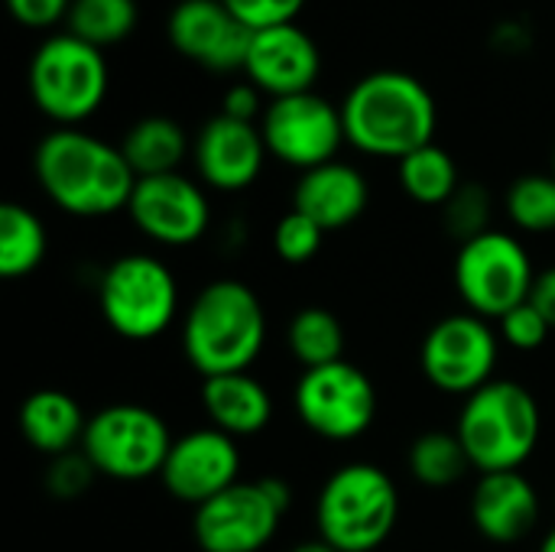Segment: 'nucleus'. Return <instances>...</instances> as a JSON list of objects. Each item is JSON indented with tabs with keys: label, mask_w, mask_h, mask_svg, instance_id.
Wrapping results in <instances>:
<instances>
[{
	"label": "nucleus",
	"mask_w": 555,
	"mask_h": 552,
	"mask_svg": "<svg viewBox=\"0 0 555 552\" xmlns=\"http://www.w3.org/2000/svg\"><path fill=\"white\" fill-rule=\"evenodd\" d=\"M33 172L42 195L75 218H107L130 205L137 172L120 146L78 127H55L33 156Z\"/></svg>",
	"instance_id": "1"
},
{
	"label": "nucleus",
	"mask_w": 555,
	"mask_h": 552,
	"mask_svg": "<svg viewBox=\"0 0 555 552\" xmlns=\"http://www.w3.org/2000/svg\"><path fill=\"white\" fill-rule=\"evenodd\" d=\"M436 101L429 88L406 72L380 68L364 75L341 101L345 140L377 159H403L436 137Z\"/></svg>",
	"instance_id": "2"
},
{
	"label": "nucleus",
	"mask_w": 555,
	"mask_h": 552,
	"mask_svg": "<svg viewBox=\"0 0 555 552\" xmlns=\"http://www.w3.org/2000/svg\"><path fill=\"white\" fill-rule=\"evenodd\" d=\"M263 345V303L241 280H211L195 293L182 316V351L202 381L250 371Z\"/></svg>",
	"instance_id": "3"
},
{
	"label": "nucleus",
	"mask_w": 555,
	"mask_h": 552,
	"mask_svg": "<svg viewBox=\"0 0 555 552\" xmlns=\"http://www.w3.org/2000/svg\"><path fill=\"white\" fill-rule=\"evenodd\" d=\"M455 433L472 468H478L481 475L520 472L537 452L543 433L540 403L524 384L494 377L491 384L465 397Z\"/></svg>",
	"instance_id": "4"
},
{
	"label": "nucleus",
	"mask_w": 555,
	"mask_h": 552,
	"mask_svg": "<svg viewBox=\"0 0 555 552\" xmlns=\"http://www.w3.org/2000/svg\"><path fill=\"white\" fill-rule=\"evenodd\" d=\"M397 517V482L371 462H351L332 472L315 501L319 540L338 552H374L384 547Z\"/></svg>",
	"instance_id": "5"
},
{
	"label": "nucleus",
	"mask_w": 555,
	"mask_h": 552,
	"mask_svg": "<svg viewBox=\"0 0 555 552\" xmlns=\"http://www.w3.org/2000/svg\"><path fill=\"white\" fill-rule=\"evenodd\" d=\"M111 88L107 59L101 49L72 33L49 36L29 62L33 104L59 127H78L104 104Z\"/></svg>",
	"instance_id": "6"
},
{
	"label": "nucleus",
	"mask_w": 555,
	"mask_h": 552,
	"mask_svg": "<svg viewBox=\"0 0 555 552\" xmlns=\"http://www.w3.org/2000/svg\"><path fill=\"white\" fill-rule=\"evenodd\" d=\"M98 306L111 332L127 342L159 338L179 316V283L153 254H124L98 283Z\"/></svg>",
	"instance_id": "7"
},
{
	"label": "nucleus",
	"mask_w": 555,
	"mask_h": 552,
	"mask_svg": "<svg viewBox=\"0 0 555 552\" xmlns=\"http://www.w3.org/2000/svg\"><path fill=\"white\" fill-rule=\"evenodd\" d=\"M452 277L468 312L498 322L501 316L530 299L537 270L520 238L491 228L459 244Z\"/></svg>",
	"instance_id": "8"
},
{
	"label": "nucleus",
	"mask_w": 555,
	"mask_h": 552,
	"mask_svg": "<svg viewBox=\"0 0 555 552\" xmlns=\"http://www.w3.org/2000/svg\"><path fill=\"white\" fill-rule=\"evenodd\" d=\"M172 433L159 413L140 403H111L88 416L81 452L98 475L114 482H146L163 472Z\"/></svg>",
	"instance_id": "9"
},
{
	"label": "nucleus",
	"mask_w": 555,
	"mask_h": 552,
	"mask_svg": "<svg viewBox=\"0 0 555 552\" xmlns=\"http://www.w3.org/2000/svg\"><path fill=\"white\" fill-rule=\"evenodd\" d=\"M293 504L283 478L237 482L218 498L195 508L192 537L202 552H260Z\"/></svg>",
	"instance_id": "10"
},
{
	"label": "nucleus",
	"mask_w": 555,
	"mask_h": 552,
	"mask_svg": "<svg viewBox=\"0 0 555 552\" xmlns=\"http://www.w3.org/2000/svg\"><path fill=\"white\" fill-rule=\"evenodd\" d=\"M293 407L299 423L319 439L351 442L371 429L377 416V390L358 364L341 358L335 364L302 371Z\"/></svg>",
	"instance_id": "11"
},
{
	"label": "nucleus",
	"mask_w": 555,
	"mask_h": 552,
	"mask_svg": "<svg viewBox=\"0 0 555 552\" xmlns=\"http://www.w3.org/2000/svg\"><path fill=\"white\" fill-rule=\"evenodd\" d=\"M501 358V335L488 319L475 312H459L439 319L420 348V364L426 381L455 397H472L485 384L494 381V368Z\"/></svg>",
	"instance_id": "12"
},
{
	"label": "nucleus",
	"mask_w": 555,
	"mask_h": 552,
	"mask_svg": "<svg viewBox=\"0 0 555 552\" xmlns=\"http://www.w3.org/2000/svg\"><path fill=\"white\" fill-rule=\"evenodd\" d=\"M267 153L293 169H315L338 156L345 140L341 107L315 91L273 98L260 117Z\"/></svg>",
	"instance_id": "13"
},
{
	"label": "nucleus",
	"mask_w": 555,
	"mask_h": 552,
	"mask_svg": "<svg viewBox=\"0 0 555 552\" xmlns=\"http://www.w3.org/2000/svg\"><path fill=\"white\" fill-rule=\"evenodd\" d=\"M127 215L140 234L163 247H189L202 241L211 224L205 189L182 172L137 179Z\"/></svg>",
	"instance_id": "14"
},
{
	"label": "nucleus",
	"mask_w": 555,
	"mask_h": 552,
	"mask_svg": "<svg viewBox=\"0 0 555 552\" xmlns=\"http://www.w3.org/2000/svg\"><path fill=\"white\" fill-rule=\"evenodd\" d=\"M237 475H241L237 439H231L215 426H205L172 439L159 482L176 501L202 508L205 501L237 485L241 482Z\"/></svg>",
	"instance_id": "15"
},
{
	"label": "nucleus",
	"mask_w": 555,
	"mask_h": 552,
	"mask_svg": "<svg viewBox=\"0 0 555 552\" xmlns=\"http://www.w3.org/2000/svg\"><path fill=\"white\" fill-rule=\"evenodd\" d=\"M166 36L172 49L215 75L247 65L254 29L244 26L221 0H182L172 7Z\"/></svg>",
	"instance_id": "16"
},
{
	"label": "nucleus",
	"mask_w": 555,
	"mask_h": 552,
	"mask_svg": "<svg viewBox=\"0 0 555 552\" xmlns=\"http://www.w3.org/2000/svg\"><path fill=\"white\" fill-rule=\"evenodd\" d=\"M267 156L260 124H244L224 114H215L192 143L198 179L215 192H244L254 185Z\"/></svg>",
	"instance_id": "17"
},
{
	"label": "nucleus",
	"mask_w": 555,
	"mask_h": 552,
	"mask_svg": "<svg viewBox=\"0 0 555 552\" xmlns=\"http://www.w3.org/2000/svg\"><path fill=\"white\" fill-rule=\"evenodd\" d=\"M319 72H322L319 46L296 23H283V26L254 33L244 75L250 85H257L263 94H270V101L312 91V85L319 81Z\"/></svg>",
	"instance_id": "18"
},
{
	"label": "nucleus",
	"mask_w": 555,
	"mask_h": 552,
	"mask_svg": "<svg viewBox=\"0 0 555 552\" xmlns=\"http://www.w3.org/2000/svg\"><path fill=\"white\" fill-rule=\"evenodd\" d=\"M472 524L491 543H520L540 524V495L524 472H491L475 482Z\"/></svg>",
	"instance_id": "19"
},
{
	"label": "nucleus",
	"mask_w": 555,
	"mask_h": 552,
	"mask_svg": "<svg viewBox=\"0 0 555 552\" xmlns=\"http://www.w3.org/2000/svg\"><path fill=\"white\" fill-rule=\"evenodd\" d=\"M371 202V185L351 163L332 159L299 176L293 192V208L312 218L325 234L354 224Z\"/></svg>",
	"instance_id": "20"
},
{
	"label": "nucleus",
	"mask_w": 555,
	"mask_h": 552,
	"mask_svg": "<svg viewBox=\"0 0 555 552\" xmlns=\"http://www.w3.org/2000/svg\"><path fill=\"white\" fill-rule=\"evenodd\" d=\"M202 410L215 429L228 433L231 439H244L270 426L273 397L250 371L218 374L202 381Z\"/></svg>",
	"instance_id": "21"
},
{
	"label": "nucleus",
	"mask_w": 555,
	"mask_h": 552,
	"mask_svg": "<svg viewBox=\"0 0 555 552\" xmlns=\"http://www.w3.org/2000/svg\"><path fill=\"white\" fill-rule=\"evenodd\" d=\"M20 433L46 459L81 449L88 416L81 403L65 390H36L20 403Z\"/></svg>",
	"instance_id": "22"
},
{
	"label": "nucleus",
	"mask_w": 555,
	"mask_h": 552,
	"mask_svg": "<svg viewBox=\"0 0 555 552\" xmlns=\"http://www.w3.org/2000/svg\"><path fill=\"white\" fill-rule=\"evenodd\" d=\"M117 146H120L124 159L130 163V169L137 172V179L179 172L182 159L192 150L189 133L182 130V124L172 120V117H166V114L140 117L124 133V140Z\"/></svg>",
	"instance_id": "23"
},
{
	"label": "nucleus",
	"mask_w": 555,
	"mask_h": 552,
	"mask_svg": "<svg viewBox=\"0 0 555 552\" xmlns=\"http://www.w3.org/2000/svg\"><path fill=\"white\" fill-rule=\"evenodd\" d=\"M46 228L36 211L26 205H0V277L20 280L29 277L46 257Z\"/></svg>",
	"instance_id": "24"
},
{
	"label": "nucleus",
	"mask_w": 555,
	"mask_h": 552,
	"mask_svg": "<svg viewBox=\"0 0 555 552\" xmlns=\"http://www.w3.org/2000/svg\"><path fill=\"white\" fill-rule=\"evenodd\" d=\"M397 176H400V189L416 205H429V208H442L462 185L455 159L449 156V150L436 143L420 146L416 153L403 156L397 166Z\"/></svg>",
	"instance_id": "25"
},
{
	"label": "nucleus",
	"mask_w": 555,
	"mask_h": 552,
	"mask_svg": "<svg viewBox=\"0 0 555 552\" xmlns=\"http://www.w3.org/2000/svg\"><path fill=\"white\" fill-rule=\"evenodd\" d=\"M137 0H72L65 33L104 52L111 46H120L137 29Z\"/></svg>",
	"instance_id": "26"
},
{
	"label": "nucleus",
	"mask_w": 555,
	"mask_h": 552,
	"mask_svg": "<svg viewBox=\"0 0 555 552\" xmlns=\"http://www.w3.org/2000/svg\"><path fill=\"white\" fill-rule=\"evenodd\" d=\"M286 345L293 358L309 371V368H325L341 361L345 355V329L338 316L325 306H306L293 316L286 329Z\"/></svg>",
	"instance_id": "27"
},
{
	"label": "nucleus",
	"mask_w": 555,
	"mask_h": 552,
	"mask_svg": "<svg viewBox=\"0 0 555 552\" xmlns=\"http://www.w3.org/2000/svg\"><path fill=\"white\" fill-rule=\"evenodd\" d=\"M406 465L410 475L426 488H452L472 468L459 433H442V429L416 436L406 452Z\"/></svg>",
	"instance_id": "28"
},
{
	"label": "nucleus",
	"mask_w": 555,
	"mask_h": 552,
	"mask_svg": "<svg viewBox=\"0 0 555 552\" xmlns=\"http://www.w3.org/2000/svg\"><path fill=\"white\" fill-rule=\"evenodd\" d=\"M504 211L514 221V228L527 234L555 231V176L530 172L514 179L504 195Z\"/></svg>",
	"instance_id": "29"
},
{
	"label": "nucleus",
	"mask_w": 555,
	"mask_h": 552,
	"mask_svg": "<svg viewBox=\"0 0 555 552\" xmlns=\"http://www.w3.org/2000/svg\"><path fill=\"white\" fill-rule=\"evenodd\" d=\"M442 224L459 244L491 231V192L481 182H462L442 205Z\"/></svg>",
	"instance_id": "30"
},
{
	"label": "nucleus",
	"mask_w": 555,
	"mask_h": 552,
	"mask_svg": "<svg viewBox=\"0 0 555 552\" xmlns=\"http://www.w3.org/2000/svg\"><path fill=\"white\" fill-rule=\"evenodd\" d=\"M322 241H325V231L296 208L286 211L273 228V251L283 264H293V267L309 264L322 251Z\"/></svg>",
	"instance_id": "31"
},
{
	"label": "nucleus",
	"mask_w": 555,
	"mask_h": 552,
	"mask_svg": "<svg viewBox=\"0 0 555 552\" xmlns=\"http://www.w3.org/2000/svg\"><path fill=\"white\" fill-rule=\"evenodd\" d=\"M94 475H98V468L88 462V455L81 449H75V452H65V455L49 459L42 488L55 501H75V498H81L94 485Z\"/></svg>",
	"instance_id": "32"
},
{
	"label": "nucleus",
	"mask_w": 555,
	"mask_h": 552,
	"mask_svg": "<svg viewBox=\"0 0 555 552\" xmlns=\"http://www.w3.org/2000/svg\"><path fill=\"white\" fill-rule=\"evenodd\" d=\"M550 332H553V325L543 319V312L530 299L498 319L501 342L511 345V348H517V351H537V348H543L546 338H550Z\"/></svg>",
	"instance_id": "33"
},
{
	"label": "nucleus",
	"mask_w": 555,
	"mask_h": 552,
	"mask_svg": "<svg viewBox=\"0 0 555 552\" xmlns=\"http://www.w3.org/2000/svg\"><path fill=\"white\" fill-rule=\"evenodd\" d=\"M221 3L254 33L293 23L299 16V10L306 7V0H221Z\"/></svg>",
	"instance_id": "34"
},
{
	"label": "nucleus",
	"mask_w": 555,
	"mask_h": 552,
	"mask_svg": "<svg viewBox=\"0 0 555 552\" xmlns=\"http://www.w3.org/2000/svg\"><path fill=\"white\" fill-rule=\"evenodd\" d=\"M13 20L26 29H49L68 16L72 0H7Z\"/></svg>",
	"instance_id": "35"
},
{
	"label": "nucleus",
	"mask_w": 555,
	"mask_h": 552,
	"mask_svg": "<svg viewBox=\"0 0 555 552\" xmlns=\"http://www.w3.org/2000/svg\"><path fill=\"white\" fill-rule=\"evenodd\" d=\"M263 91L250 81H237L224 91V101H221V114L224 117H234V120H244V124H257V117H263Z\"/></svg>",
	"instance_id": "36"
},
{
	"label": "nucleus",
	"mask_w": 555,
	"mask_h": 552,
	"mask_svg": "<svg viewBox=\"0 0 555 552\" xmlns=\"http://www.w3.org/2000/svg\"><path fill=\"white\" fill-rule=\"evenodd\" d=\"M530 303L543 312V319L555 329V267L537 273L533 280V293H530Z\"/></svg>",
	"instance_id": "37"
},
{
	"label": "nucleus",
	"mask_w": 555,
	"mask_h": 552,
	"mask_svg": "<svg viewBox=\"0 0 555 552\" xmlns=\"http://www.w3.org/2000/svg\"><path fill=\"white\" fill-rule=\"evenodd\" d=\"M289 552H338L335 547H328L325 540H306V543H296Z\"/></svg>",
	"instance_id": "38"
},
{
	"label": "nucleus",
	"mask_w": 555,
	"mask_h": 552,
	"mask_svg": "<svg viewBox=\"0 0 555 552\" xmlns=\"http://www.w3.org/2000/svg\"><path fill=\"white\" fill-rule=\"evenodd\" d=\"M540 552H555V527L543 537V543H540Z\"/></svg>",
	"instance_id": "39"
},
{
	"label": "nucleus",
	"mask_w": 555,
	"mask_h": 552,
	"mask_svg": "<svg viewBox=\"0 0 555 552\" xmlns=\"http://www.w3.org/2000/svg\"><path fill=\"white\" fill-rule=\"evenodd\" d=\"M553 176H555V156H553Z\"/></svg>",
	"instance_id": "40"
}]
</instances>
